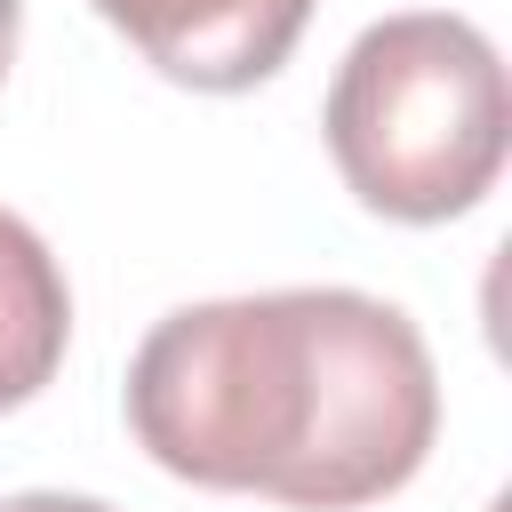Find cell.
<instances>
[{"label": "cell", "mask_w": 512, "mask_h": 512, "mask_svg": "<svg viewBox=\"0 0 512 512\" xmlns=\"http://www.w3.org/2000/svg\"><path fill=\"white\" fill-rule=\"evenodd\" d=\"M120 400L160 472L288 512L384 504L440 440L432 344L360 288L184 304L136 344Z\"/></svg>", "instance_id": "obj_1"}, {"label": "cell", "mask_w": 512, "mask_h": 512, "mask_svg": "<svg viewBox=\"0 0 512 512\" xmlns=\"http://www.w3.org/2000/svg\"><path fill=\"white\" fill-rule=\"evenodd\" d=\"M328 160L368 216L448 224L488 200L512 144L504 56L472 16L408 8L368 24L328 88Z\"/></svg>", "instance_id": "obj_2"}, {"label": "cell", "mask_w": 512, "mask_h": 512, "mask_svg": "<svg viewBox=\"0 0 512 512\" xmlns=\"http://www.w3.org/2000/svg\"><path fill=\"white\" fill-rule=\"evenodd\" d=\"M152 72L240 96L288 64L312 24V0H88Z\"/></svg>", "instance_id": "obj_3"}, {"label": "cell", "mask_w": 512, "mask_h": 512, "mask_svg": "<svg viewBox=\"0 0 512 512\" xmlns=\"http://www.w3.org/2000/svg\"><path fill=\"white\" fill-rule=\"evenodd\" d=\"M72 336V288L48 240L0 208V416L40 400Z\"/></svg>", "instance_id": "obj_4"}, {"label": "cell", "mask_w": 512, "mask_h": 512, "mask_svg": "<svg viewBox=\"0 0 512 512\" xmlns=\"http://www.w3.org/2000/svg\"><path fill=\"white\" fill-rule=\"evenodd\" d=\"M0 512H112V504H96V496H64V488H24V496H8Z\"/></svg>", "instance_id": "obj_5"}, {"label": "cell", "mask_w": 512, "mask_h": 512, "mask_svg": "<svg viewBox=\"0 0 512 512\" xmlns=\"http://www.w3.org/2000/svg\"><path fill=\"white\" fill-rule=\"evenodd\" d=\"M16 40H24V0H0V88H8V64H16Z\"/></svg>", "instance_id": "obj_6"}]
</instances>
